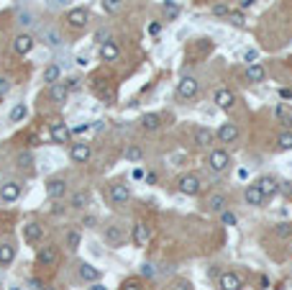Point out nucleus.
Returning a JSON list of instances; mask_svg holds the SVG:
<instances>
[{"label":"nucleus","instance_id":"f257e3e1","mask_svg":"<svg viewBox=\"0 0 292 290\" xmlns=\"http://www.w3.org/2000/svg\"><path fill=\"white\" fill-rule=\"evenodd\" d=\"M105 198H108V203L111 205H126L131 201V188L126 185V183H111L105 188Z\"/></svg>","mask_w":292,"mask_h":290},{"label":"nucleus","instance_id":"f03ea898","mask_svg":"<svg viewBox=\"0 0 292 290\" xmlns=\"http://www.w3.org/2000/svg\"><path fill=\"white\" fill-rule=\"evenodd\" d=\"M90 90H93L100 101H105V103H111L115 98L113 85H111V80H108L105 75H93V77H90Z\"/></svg>","mask_w":292,"mask_h":290},{"label":"nucleus","instance_id":"7ed1b4c3","mask_svg":"<svg viewBox=\"0 0 292 290\" xmlns=\"http://www.w3.org/2000/svg\"><path fill=\"white\" fill-rule=\"evenodd\" d=\"M36 265L39 267H57L59 265V249L54 244H44L36 252Z\"/></svg>","mask_w":292,"mask_h":290},{"label":"nucleus","instance_id":"20e7f679","mask_svg":"<svg viewBox=\"0 0 292 290\" xmlns=\"http://www.w3.org/2000/svg\"><path fill=\"white\" fill-rule=\"evenodd\" d=\"M177 188H179L182 195L195 198V195L203 193V180H200L197 175H182V177L177 180Z\"/></svg>","mask_w":292,"mask_h":290},{"label":"nucleus","instance_id":"39448f33","mask_svg":"<svg viewBox=\"0 0 292 290\" xmlns=\"http://www.w3.org/2000/svg\"><path fill=\"white\" fill-rule=\"evenodd\" d=\"M65 21H67L69 29L82 31V29H85V26L90 23V11H87V8H72V11H67Z\"/></svg>","mask_w":292,"mask_h":290},{"label":"nucleus","instance_id":"423d86ee","mask_svg":"<svg viewBox=\"0 0 292 290\" xmlns=\"http://www.w3.org/2000/svg\"><path fill=\"white\" fill-rule=\"evenodd\" d=\"M105 241H108V247H123L126 241H129V234H126L123 226H118V223H111V226H105Z\"/></svg>","mask_w":292,"mask_h":290},{"label":"nucleus","instance_id":"0eeeda50","mask_svg":"<svg viewBox=\"0 0 292 290\" xmlns=\"http://www.w3.org/2000/svg\"><path fill=\"white\" fill-rule=\"evenodd\" d=\"M208 167H211L213 172H226L228 167H231V154H228L226 149H213L211 154H208Z\"/></svg>","mask_w":292,"mask_h":290},{"label":"nucleus","instance_id":"6e6552de","mask_svg":"<svg viewBox=\"0 0 292 290\" xmlns=\"http://www.w3.org/2000/svg\"><path fill=\"white\" fill-rule=\"evenodd\" d=\"M90 157H93V147H90L87 141L69 144V159L75 162V165H85V162H90Z\"/></svg>","mask_w":292,"mask_h":290},{"label":"nucleus","instance_id":"1a4fd4ad","mask_svg":"<svg viewBox=\"0 0 292 290\" xmlns=\"http://www.w3.org/2000/svg\"><path fill=\"white\" fill-rule=\"evenodd\" d=\"M200 93V83L195 77H182L177 83V98H182V101H193V98Z\"/></svg>","mask_w":292,"mask_h":290},{"label":"nucleus","instance_id":"9d476101","mask_svg":"<svg viewBox=\"0 0 292 290\" xmlns=\"http://www.w3.org/2000/svg\"><path fill=\"white\" fill-rule=\"evenodd\" d=\"M23 193V185L18 183V180H5L3 185H0V201L3 203H16L18 198Z\"/></svg>","mask_w":292,"mask_h":290},{"label":"nucleus","instance_id":"9b49d317","mask_svg":"<svg viewBox=\"0 0 292 290\" xmlns=\"http://www.w3.org/2000/svg\"><path fill=\"white\" fill-rule=\"evenodd\" d=\"M67 180L65 177H49L47 180V198L49 201H62L67 195Z\"/></svg>","mask_w":292,"mask_h":290},{"label":"nucleus","instance_id":"f8f14e48","mask_svg":"<svg viewBox=\"0 0 292 290\" xmlns=\"http://www.w3.org/2000/svg\"><path fill=\"white\" fill-rule=\"evenodd\" d=\"M131 241L136 244V247H146V244L151 241V226L149 223H133V229H131Z\"/></svg>","mask_w":292,"mask_h":290},{"label":"nucleus","instance_id":"ddd939ff","mask_svg":"<svg viewBox=\"0 0 292 290\" xmlns=\"http://www.w3.org/2000/svg\"><path fill=\"white\" fill-rule=\"evenodd\" d=\"M69 136H72V131H69L67 123L54 121V123L49 126V139H51L54 144H69Z\"/></svg>","mask_w":292,"mask_h":290},{"label":"nucleus","instance_id":"4468645a","mask_svg":"<svg viewBox=\"0 0 292 290\" xmlns=\"http://www.w3.org/2000/svg\"><path fill=\"white\" fill-rule=\"evenodd\" d=\"M36 47V39L31 34H18L13 39V51L18 57H26V54H31V49Z\"/></svg>","mask_w":292,"mask_h":290},{"label":"nucleus","instance_id":"2eb2a0df","mask_svg":"<svg viewBox=\"0 0 292 290\" xmlns=\"http://www.w3.org/2000/svg\"><path fill=\"white\" fill-rule=\"evenodd\" d=\"M23 239H26V244L36 247V244L44 239V226L39 221H29V223L23 226Z\"/></svg>","mask_w":292,"mask_h":290},{"label":"nucleus","instance_id":"dca6fc26","mask_svg":"<svg viewBox=\"0 0 292 290\" xmlns=\"http://www.w3.org/2000/svg\"><path fill=\"white\" fill-rule=\"evenodd\" d=\"M239 126L236 123H221L218 126V131H215V139L221 141V144H233L236 139H239Z\"/></svg>","mask_w":292,"mask_h":290},{"label":"nucleus","instance_id":"f3484780","mask_svg":"<svg viewBox=\"0 0 292 290\" xmlns=\"http://www.w3.org/2000/svg\"><path fill=\"white\" fill-rule=\"evenodd\" d=\"M77 275H80L82 283H97V280L103 277V273H100L97 267H93L90 262H80V265H77Z\"/></svg>","mask_w":292,"mask_h":290},{"label":"nucleus","instance_id":"a211bd4d","mask_svg":"<svg viewBox=\"0 0 292 290\" xmlns=\"http://www.w3.org/2000/svg\"><path fill=\"white\" fill-rule=\"evenodd\" d=\"M49 101H51L54 105H65V103L69 101V90H67V85H65V83H54V85H49Z\"/></svg>","mask_w":292,"mask_h":290},{"label":"nucleus","instance_id":"6ab92c4d","mask_svg":"<svg viewBox=\"0 0 292 290\" xmlns=\"http://www.w3.org/2000/svg\"><path fill=\"white\" fill-rule=\"evenodd\" d=\"M16 252H18V247H16L13 239L0 241V267H8V265H11V262L16 259Z\"/></svg>","mask_w":292,"mask_h":290},{"label":"nucleus","instance_id":"aec40b11","mask_svg":"<svg viewBox=\"0 0 292 290\" xmlns=\"http://www.w3.org/2000/svg\"><path fill=\"white\" fill-rule=\"evenodd\" d=\"M118 57H121V47H118V41L108 39V41L100 44V59H103V62H115Z\"/></svg>","mask_w":292,"mask_h":290},{"label":"nucleus","instance_id":"412c9836","mask_svg":"<svg viewBox=\"0 0 292 290\" xmlns=\"http://www.w3.org/2000/svg\"><path fill=\"white\" fill-rule=\"evenodd\" d=\"M213 101H215L218 108H223V111H231L233 103H236V98H233V93H231L228 87H221V90H215Z\"/></svg>","mask_w":292,"mask_h":290},{"label":"nucleus","instance_id":"4be33fe9","mask_svg":"<svg viewBox=\"0 0 292 290\" xmlns=\"http://www.w3.org/2000/svg\"><path fill=\"white\" fill-rule=\"evenodd\" d=\"M218 288L221 290H241V277L236 273H221V277H218Z\"/></svg>","mask_w":292,"mask_h":290},{"label":"nucleus","instance_id":"5701e85b","mask_svg":"<svg viewBox=\"0 0 292 290\" xmlns=\"http://www.w3.org/2000/svg\"><path fill=\"white\" fill-rule=\"evenodd\" d=\"M257 185L261 188V193H264V198H267V201H269L272 195H277V193H279V183H277V180L272 177V175L259 177V180H257Z\"/></svg>","mask_w":292,"mask_h":290},{"label":"nucleus","instance_id":"b1692460","mask_svg":"<svg viewBox=\"0 0 292 290\" xmlns=\"http://www.w3.org/2000/svg\"><path fill=\"white\" fill-rule=\"evenodd\" d=\"M16 165H18V170H21V172H26L29 177L36 172V162H33V154H31V152H21V154H18V157H16Z\"/></svg>","mask_w":292,"mask_h":290},{"label":"nucleus","instance_id":"393cba45","mask_svg":"<svg viewBox=\"0 0 292 290\" xmlns=\"http://www.w3.org/2000/svg\"><path fill=\"white\" fill-rule=\"evenodd\" d=\"M246 80H249L251 85L264 83V80H267V69H264V65H257V62H254V65L246 67Z\"/></svg>","mask_w":292,"mask_h":290},{"label":"nucleus","instance_id":"a878e982","mask_svg":"<svg viewBox=\"0 0 292 290\" xmlns=\"http://www.w3.org/2000/svg\"><path fill=\"white\" fill-rule=\"evenodd\" d=\"M243 201L249 203V205H261L264 201H267V198H264V193H261V188L254 183V185H249L243 190Z\"/></svg>","mask_w":292,"mask_h":290},{"label":"nucleus","instance_id":"bb28decb","mask_svg":"<svg viewBox=\"0 0 292 290\" xmlns=\"http://www.w3.org/2000/svg\"><path fill=\"white\" fill-rule=\"evenodd\" d=\"M87 205H90V193L87 190H77V193L69 195V208L72 211H85Z\"/></svg>","mask_w":292,"mask_h":290},{"label":"nucleus","instance_id":"cd10ccee","mask_svg":"<svg viewBox=\"0 0 292 290\" xmlns=\"http://www.w3.org/2000/svg\"><path fill=\"white\" fill-rule=\"evenodd\" d=\"M213 141H215V131H213V129L200 126V129L195 131V144H197V147H211Z\"/></svg>","mask_w":292,"mask_h":290},{"label":"nucleus","instance_id":"c85d7f7f","mask_svg":"<svg viewBox=\"0 0 292 290\" xmlns=\"http://www.w3.org/2000/svg\"><path fill=\"white\" fill-rule=\"evenodd\" d=\"M139 126L144 131H157L159 126H162V116L159 113H144L141 119H139Z\"/></svg>","mask_w":292,"mask_h":290},{"label":"nucleus","instance_id":"c756f323","mask_svg":"<svg viewBox=\"0 0 292 290\" xmlns=\"http://www.w3.org/2000/svg\"><path fill=\"white\" fill-rule=\"evenodd\" d=\"M275 119L285 126V129H290V126H292V108H290L287 103H279V105L275 108Z\"/></svg>","mask_w":292,"mask_h":290},{"label":"nucleus","instance_id":"7c9ffc66","mask_svg":"<svg viewBox=\"0 0 292 290\" xmlns=\"http://www.w3.org/2000/svg\"><path fill=\"white\" fill-rule=\"evenodd\" d=\"M226 205H228V198L221 195V193H215V195L208 198V211H211V213H223Z\"/></svg>","mask_w":292,"mask_h":290},{"label":"nucleus","instance_id":"2f4dec72","mask_svg":"<svg viewBox=\"0 0 292 290\" xmlns=\"http://www.w3.org/2000/svg\"><path fill=\"white\" fill-rule=\"evenodd\" d=\"M80 244H82V234H80V229H69V231L65 234V247H67L69 252H77V249H80Z\"/></svg>","mask_w":292,"mask_h":290},{"label":"nucleus","instance_id":"473e14b6","mask_svg":"<svg viewBox=\"0 0 292 290\" xmlns=\"http://www.w3.org/2000/svg\"><path fill=\"white\" fill-rule=\"evenodd\" d=\"M41 39H44V44L51 47V49H57L59 44H62V36H59L57 29H44V31H41Z\"/></svg>","mask_w":292,"mask_h":290},{"label":"nucleus","instance_id":"72a5a7b5","mask_svg":"<svg viewBox=\"0 0 292 290\" xmlns=\"http://www.w3.org/2000/svg\"><path fill=\"white\" fill-rule=\"evenodd\" d=\"M26 116H29V105H26V103H18L13 111H11V116H8V119H11V123H21Z\"/></svg>","mask_w":292,"mask_h":290},{"label":"nucleus","instance_id":"f704fd0d","mask_svg":"<svg viewBox=\"0 0 292 290\" xmlns=\"http://www.w3.org/2000/svg\"><path fill=\"white\" fill-rule=\"evenodd\" d=\"M123 157L129 159V162H141L144 159V149L139 147V144H131V147H126Z\"/></svg>","mask_w":292,"mask_h":290},{"label":"nucleus","instance_id":"c9c22d12","mask_svg":"<svg viewBox=\"0 0 292 290\" xmlns=\"http://www.w3.org/2000/svg\"><path fill=\"white\" fill-rule=\"evenodd\" d=\"M59 75H62V69H59V65H49L47 69H44V80H47L49 85H54V83H59Z\"/></svg>","mask_w":292,"mask_h":290},{"label":"nucleus","instance_id":"e433bc0d","mask_svg":"<svg viewBox=\"0 0 292 290\" xmlns=\"http://www.w3.org/2000/svg\"><path fill=\"white\" fill-rule=\"evenodd\" d=\"M277 147H279L282 152H290V149H292V131L285 129V131L279 134V136H277Z\"/></svg>","mask_w":292,"mask_h":290},{"label":"nucleus","instance_id":"4c0bfd02","mask_svg":"<svg viewBox=\"0 0 292 290\" xmlns=\"http://www.w3.org/2000/svg\"><path fill=\"white\" fill-rule=\"evenodd\" d=\"M103 8H105V13H118L123 8V0H103Z\"/></svg>","mask_w":292,"mask_h":290},{"label":"nucleus","instance_id":"58836bf2","mask_svg":"<svg viewBox=\"0 0 292 290\" xmlns=\"http://www.w3.org/2000/svg\"><path fill=\"white\" fill-rule=\"evenodd\" d=\"M18 23H21V26H29V29H31V26L36 23V16H33L31 11H21V13H18Z\"/></svg>","mask_w":292,"mask_h":290},{"label":"nucleus","instance_id":"ea45409f","mask_svg":"<svg viewBox=\"0 0 292 290\" xmlns=\"http://www.w3.org/2000/svg\"><path fill=\"white\" fill-rule=\"evenodd\" d=\"M226 21L231 23V26H243V23H246V16H243V13H233V11H231V13L226 16Z\"/></svg>","mask_w":292,"mask_h":290},{"label":"nucleus","instance_id":"a19ab883","mask_svg":"<svg viewBox=\"0 0 292 290\" xmlns=\"http://www.w3.org/2000/svg\"><path fill=\"white\" fill-rule=\"evenodd\" d=\"M228 13H231V8H228L226 3H215V5H213V16H218V18H226Z\"/></svg>","mask_w":292,"mask_h":290},{"label":"nucleus","instance_id":"79ce46f5","mask_svg":"<svg viewBox=\"0 0 292 290\" xmlns=\"http://www.w3.org/2000/svg\"><path fill=\"white\" fill-rule=\"evenodd\" d=\"M11 223H13V216L0 211V231H11Z\"/></svg>","mask_w":292,"mask_h":290},{"label":"nucleus","instance_id":"37998d69","mask_svg":"<svg viewBox=\"0 0 292 290\" xmlns=\"http://www.w3.org/2000/svg\"><path fill=\"white\" fill-rule=\"evenodd\" d=\"M121 290H144V285H141V280H126V283L121 285Z\"/></svg>","mask_w":292,"mask_h":290},{"label":"nucleus","instance_id":"c03bdc74","mask_svg":"<svg viewBox=\"0 0 292 290\" xmlns=\"http://www.w3.org/2000/svg\"><path fill=\"white\" fill-rule=\"evenodd\" d=\"M275 234H277V237H290V234H292V223H279L277 226V229H275Z\"/></svg>","mask_w":292,"mask_h":290},{"label":"nucleus","instance_id":"a18cd8bd","mask_svg":"<svg viewBox=\"0 0 292 290\" xmlns=\"http://www.w3.org/2000/svg\"><path fill=\"white\" fill-rule=\"evenodd\" d=\"M154 275H157L154 265H149V262H146V265H141V277H154Z\"/></svg>","mask_w":292,"mask_h":290},{"label":"nucleus","instance_id":"49530a36","mask_svg":"<svg viewBox=\"0 0 292 290\" xmlns=\"http://www.w3.org/2000/svg\"><path fill=\"white\" fill-rule=\"evenodd\" d=\"M221 221H223L226 226H236V216L228 213V211H223V213H221Z\"/></svg>","mask_w":292,"mask_h":290},{"label":"nucleus","instance_id":"de8ad7c7","mask_svg":"<svg viewBox=\"0 0 292 290\" xmlns=\"http://www.w3.org/2000/svg\"><path fill=\"white\" fill-rule=\"evenodd\" d=\"M257 57H259V51H257V49H246V51H243V59H246V62H251V65L257 62Z\"/></svg>","mask_w":292,"mask_h":290},{"label":"nucleus","instance_id":"09e8293b","mask_svg":"<svg viewBox=\"0 0 292 290\" xmlns=\"http://www.w3.org/2000/svg\"><path fill=\"white\" fill-rule=\"evenodd\" d=\"M8 90H11V80H8V77H0V98H3Z\"/></svg>","mask_w":292,"mask_h":290},{"label":"nucleus","instance_id":"8fccbe9b","mask_svg":"<svg viewBox=\"0 0 292 290\" xmlns=\"http://www.w3.org/2000/svg\"><path fill=\"white\" fill-rule=\"evenodd\" d=\"M149 34H151V36H159V34H162V23H159V21H151V23H149Z\"/></svg>","mask_w":292,"mask_h":290},{"label":"nucleus","instance_id":"3c124183","mask_svg":"<svg viewBox=\"0 0 292 290\" xmlns=\"http://www.w3.org/2000/svg\"><path fill=\"white\" fill-rule=\"evenodd\" d=\"M108 39H111V36H108V29H100V31L95 34V41H97V44H103V41H108Z\"/></svg>","mask_w":292,"mask_h":290},{"label":"nucleus","instance_id":"603ef678","mask_svg":"<svg viewBox=\"0 0 292 290\" xmlns=\"http://www.w3.org/2000/svg\"><path fill=\"white\" fill-rule=\"evenodd\" d=\"M95 223H97V219H95V216H85V219H82V226H87V229H93Z\"/></svg>","mask_w":292,"mask_h":290},{"label":"nucleus","instance_id":"864d4df0","mask_svg":"<svg viewBox=\"0 0 292 290\" xmlns=\"http://www.w3.org/2000/svg\"><path fill=\"white\" fill-rule=\"evenodd\" d=\"M65 85H67V90L72 93V90H77V87H80V80H75V77H72V80H67Z\"/></svg>","mask_w":292,"mask_h":290},{"label":"nucleus","instance_id":"5fc2aeb1","mask_svg":"<svg viewBox=\"0 0 292 290\" xmlns=\"http://www.w3.org/2000/svg\"><path fill=\"white\" fill-rule=\"evenodd\" d=\"M175 290H193V285H190V283H185V280H179V283L175 285Z\"/></svg>","mask_w":292,"mask_h":290},{"label":"nucleus","instance_id":"6e6d98bb","mask_svg":"<svg viewBox=\"0 0 292 290\" xmlns=\"http://www.w3.org/2000/svg\"><path fill=\"white\" fill-rule=\"evenodd\" d=\"M47 3H49L51 8H59V5H67L69 0H47Z\"/></svg>","mask_w":292,"mask_h":290},{"label":"nucleus","instance_id":"4d7b16f0","mask_svg":"<svg viewBox=\"0 0 292 290\" xmlns=\"http://www.w3.org/2000/svg\"><path fill=\"white\" fill-rule=\"evenodd\" d=\"M279 98H285V101H290V98H292V90H290V87L279 90Z\"/></svg>","mask_w":292,"mask_h":290},{"label":"nucleus","instance_id":"13d9d810","mask_svg":"<svg viewBox=\"0 0 292 290\" xmlns=\"http://www.w3.org/2000/svg\"><path fill=\"white\" fill-rule=\"evenodd\" d=\"M90 290H108V288H105V285L97 280V283H90Z\"/></svg>","mask_w":292,"mask_h":290},{"label":"nucleus","instance_id":"bf43d9fd","mask_svg":"<svg viewBox=\"0 0 292 290\" xmlns=\"http://www.w3.org/2000/svg\"><path fill=\"white\" fill-rule=\"evenodd\" d=\"M236 175H239V180H246V177H249V170H246V167H241L239 172H236Z\"/></svg>","mask_w":292,"mask_h":290},{"label":"nucleus","instance_id":"052dcab7","mask_svg":"<svg viewBox=\"0 0 292 290\" xmlns=\"http://www.w3.org/2000/svg\"><path fill=\"white\" fill-rule=\"evenodd\" d=\"M146 183L154 185V183H157V175H154V172H149V175H146Z\"/></svg>","mask_w":292,"mask_h":290},{"label":"nucleus","instance_id":"680f3d73","mask_svg":"<svg viewBox=\"0 0 292 290\" xmlns=\"http://www.w3.org/2000/svg\"><path fill=\"white\" fill-rule=\"evenodd\" d=\"M254 3H257V0H241V3H239V5H241V8H251Z\"/></svg>","mask_w":292,"mask_h":290},{"label":"nucleus","instance_id":"e2e57ef3","mask_svg":"<svg viewBox=\"0 0 292 290\" xmlns=\"http://www.w3.org/2000/svg\"><path fill=\"white\" fill-rule=\"evenodd\" d=\"M44 290H49V288H44Z\"/></svg>","mask_w":292,"mask_h":290},{"label":"nucleus","instance_id":"0e129e2a","mask_svg":"<svg viewBox=\"0 0 292 290\" xmlns=\"http://www.w3.org/2000/svg\"><path fill=\"white\" fill-rule=\"evenodd\" d=\"M290 252H292V249H290Z\"/></svg>","mask_w":292,"mask_h":290}]
</instances>
